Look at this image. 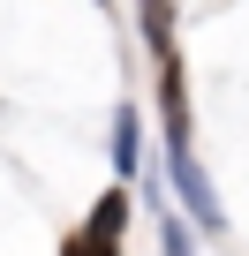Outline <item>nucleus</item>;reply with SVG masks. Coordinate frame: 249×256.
<instances>
[{
	"mask_svg": "<svg viewBox=\"0 0 249 256\" xmlns=\"http://www.w3.org/2000/svg\"><path fill=\"white\" fill-rule=\"evenodd\" d=\"M166 174H174V188H181L189 218H196L204 234H226V211H219V188L204 181V166H196V151H189V144H166Z\"/></svg>",
	"mask_w": 249,
	"mask_h": 256,
	"instance_id": "obj_1",
	"label": "nucleus"
},
{
	"mask_svg": "<svg viewBox=\"0 0 249 256\" xmlns=\"http://www.w3.org/2000/svg\"><path fill=\"white\" fill-rule=\"evenodd\" d=\"M121 226H129V188H106V196L91 204V218L68 234V248H76V256H91V248H121Z\"/></svg>",
	"mask_w": 249,
	"mask_h": 256,
	"instance_id": "obj_2",
	"label": "nucleus"
},
{
	"mask_svg": "<svg viewBox=\"0 0 249 256\" xmlns=\"http://www.w3.org/2000/svg\"><path fill=\"white\" fill-rule=\"evenodd\" d=\"M159 120H166V144H189V90L174 53H159Z\"/></svg>",
	"mask_w": 249,
	"mask_h": 256,
	"instance_id": "obj_3",
	"label": "nucleus"
},
{
	"mask_svg": "<svg viewBox=\"0 0 249 256\" xmlns=\"http://www.w3.org/2000/svg\"><path fill=\"white\" fill-rule=\"evenodd\" d=\"M136 16H144V46L174 53V0H136Z\"/></svg>",
	"mask_w": 249,
	"mask_h": 256,
	"instance_id": "obj_5",
	"label": "nucleus"
},
{
	"mask_svg": "<svg viewBox=\"0 0 249 256\" xmlns=\"http://www.w3.org/2000/svg\"><path fill=\"white\" fill-rule=\"evenodd\" d=\"M113 166L121 174H144V120H136V106L113 113Z\"/></svg>",
	"mask_w": 249,
	"mask_h": 256,
	"instance_id": "obj_4",
	"label": "nucleus"
},
{
	"mask_svg": "<svg viewBox=\"0 0 249 256\" xmlns=\"http://www.w3.org/2000/svg\"><path fill=\"white\" fill-rule=\"evenodd\" d=\"M91 8H106V0H91Z\"/></svg>",
	"mask_w": 249,
	"mask_h": 256,
	"instance_id": "obj_6",
	"label": "nucleus"
}]
</instances>
